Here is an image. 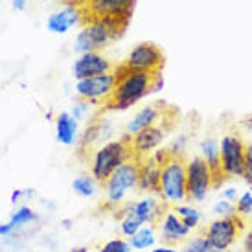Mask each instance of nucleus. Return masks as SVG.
<instances>
[{
  "label": "nucleus",
  "instance_id": "obj_1",
  "mask_svg": "<svg viewBox=\"0 0 252 252\" xmlns=\"http://www.w3.org/2000/svg\"><path fill=\"white\" fill-rule=\"evenodd\" d=\"M116 87L105 103H101L103 111H126L136 105L142 98L151 92H158L164 87V77L160 74H147L127 68L126 64L114 66Z\"/></svg>",
  "mask_w": 252,
  "mask_h": 252
},
{
  "label": "nucleus",
  "instance_id": "obj_2",
  "mask_svg": "<svg viewBox=\"0 0 252 252\" xmlns=\"http://www.w3.org/2000/svg\"><path fill=\"white\" fill-rule=\"evenodd\" d=\"M155 160L160 164V188L158 197L162 203L173 204L188 199L186 193V158L184 155H173L168 149H157Z\"/></svg>",
  "mask_w": 252,
  "mask_h": 252
},
{
  "label": "nucleus",
  "instance_id": "obj_3",
  "mask_svg": "<svg viewBox=\"0 0 252 252\" xmlns=\"http://www.w3.org/2000/svg\"><path fill=\"white\" fill-rule=\"evenodd\" d=\"M127 160H133L131 134H124L120 140L107 142L101 147L91 151V155H89L91 175L94 177V181L98 184H103Z\"/></svg>",
  "mask_w": 252,
  "mask_h": 252
},
{
  "label": "nucleus",
  "instance_id": "obj_4",
  "mask_svg": "<svg viewBox=\"0 0 252 252\" xmlns=\"http://www.w3.org/2000/svg\"><path fill=\"white\" fill-rule=\"evenodd\" d=\"M83 28L76 35V46L74 48L79 54L87 52H99L109 46L112 41H116L124 35V32L129 26V21L122 19H98V21L81 22Z\"/></svg>",
  "mask_w": 252,
  "mask_h": 252
},
{
  "label": "nucleus",
  "instance_id": "obj_5",
  "mask_svg": "<svg viewBox=\"0 0 252 252\" xmlns=\"http://www.w3.org/2000/svg\"><path fill=\"white\" fill-rule=\"evenodd\" d=\"M101 186L105 191L103 206L105 210L114 212L120 204H124L127 191L138 189V162L127 160L126 164H122Z\"/></svg>",
  "mask_w": 252,
  "mask_h": 252
},
{
  "label": "nucleus",
  "instance_id": "obj_6",
  "mask_svg": "<svg viewBox=\"0 0 252 252\" xmlns=\"http://www.w3.org/2000/svg\"><path fill=\"white\" fill-rule=\"evenodd\" d=\"M177 114L179 112L173 109V107H169L168 112L164 114V118L158 122V124H155V126L147 127L144 131L136 134H131V149H133V160L140 162L147 157H151V155L157 151V147L160 146L162 140L166 138V134L173 129L177 122Z\"/></svg>",
  "mask_w": 252,
  "mask_h": 252
},
{
  "label": "nucleus",
  "instance_id": "obj_7",
  "mask_svg": "<svg viewBox=\"0 0 252 252\" xmlns=\"http://www.w3.org/2000/svg\"><path fill=\"white\" fill-rule=\"evenodd\" d=\"M245 219L239 214L228 217H217L214 221L206 224L203 228L204 238L210 241V245L214 247L216 252H224L236 245V241L241 238V234L245 232Z\"/></svg>",
  "mask_w": 252,
  "mask_h": 252
},
{
  "label": "nucleus",
  "instance_id": "obj_8",
  "mask_svg": "<svg viewBox=\"0 0 252 252\" xmlns=\"http://www.w3.org/2000/svg\"><path fill=\"white\" fill-rule=\"evenodd\" d=\"M212 188L214 177L203 157H193L191 160H186V193L189 201H204Z\"/></svg>",
  "mask_w": 252,
  "mask_h": 252
},
{
  "label": "nucleus",
  "instance_id": "obj_9",
  "mask_svg": "<svg viewBox=\"0 0 252 252\" xmlns=\"http://www.w3.org/2000/svg\"><path fill=\"white\" fill-rule=\"evenodd\" d=\"M114 87H116V74L112 68L111 72L99 74V76L79 79L76 83V94L77 98L89 101L91 105H101L109 99Z\"/></svg>",
  "mask_w": 252,
  "mask_h": 252
},
{
  "label": "nucleus",
  "instance_id": "obj_10",
  "mask_svg": "<svg viewBox=\"0 0 252 252\" xmlns=\"http://www.w3.org/2000/svg\"><path fill=\"white\" fill-rule=\"evenodd\" d=\"M168 204L162 203V199L158 195H147L142 197L134 203H127V204H120L118 208L114 210V216L122 219L126 216H134L136 219H140L142 224H158L160 217L164 216V212L168 210L166 208Z\"/></svg>",
  "mask_w": 252,
  "mask_h": 252
},
{
  "label": "nucleus",
  "instance_id": "obj_11",
  "mask_svg": "<svg viewBox=\"0 0 252 252\" xmlns=\"http://www.w3.org/2000/svg\"><path fill=\"white\" fill-rule=\"evenodd\" d=\"M136 0H91L87 6L81 7L85 21H98V19H122L131 21Z\"/></svg>",
  "mask_w": 252,
  "mask_h": 252
},
{
  "label": "nucleus",
  "instance_id": "obj_12",
  "mask_svg": "<svg viewBox=\"0 0 252 252\" xmlns=\"http://www.w3.org/2000/svg\"><path fill=\"white\" fill-rule=\"evenodd\" d=\"M245 140L239 134L228 133L221 138L219 144V162L224 179L228 177H241L243 171V158H245Z\"/></svg>",
  "mask_w": 252,
  "mask_h": 252
},
{
  "label": "nucleus",
  "instance_id": "obj_13",
  "mask_svg": "<svg viewBox=\"0 0 252 252\" xmlns=\"http://www.w3.org/2000/svg\"><path fill=\"white\" fill-rule=\"evenodd\" d=\"M124 64L136 72L160 74L164 68V54L155 42H140L129 52Z\"/></svg>",
  "mask_w": 252,
  "mask_h": 252
},
{
  "label": "nucleus",
  "instance_id": "obj_14",
  "mask_svg": "<svg viewBox=\"0 0 252 252\" xmlns=\"http://www.w3.org/2000/svg\"><path fill=\"white\" fill-rule=\"evenodd\" d=\"M114 66L116 64H112L111 59H107L101 52H87L74 61L72 74H74V79L79 81L85 77H94L99 74H105V72H111Z\"/></svg>",
  "mask_w": 252,
  "mask_h": 252
},
{
  "label": "nucleus",
  "instance_id": "obj_15",
  "mask_svg": "<svg viewBox=\"0 0 252 252\" xmlns=\"http://www.w3.org/2000/svg\"><path fill=\"white\" fill-rule=\"evenodd\" d=\"M158 230H160L162 245H179L184 243L189 234V228L181 221V217L177 216L173 210H166L164 216L158 221Z\"/></svg>",
  "mask_w": 252,
  "mask_h": 252
},
{
  "label": "nucleus",
  "instance_id": "obj_16",
  "mask_svg": "<svg viewBox=\"0 0 252 252\" xmlns=\"http://www.w3.org/2000/svg\"><path fill=\"white\" fill-rule=\"evenodd\" d=\"M169 105L166 103H162V101H155L151 105H146L144 109L136 112L133 116V120L127 124V134H136L147 129V127L155 126V124H158L162 118H164V114L168 112Z\"/></svg>",
  "mask_w": 252,
  "mask_h": 252
},
{
  "label": "nucleus",
  "instance_id": "obj_17",
  "mask_svg": "<svg viewBox=\"0 0 252 252\" xmlns=\"http://www.w3.org/2000/svg\"><path fill=\"white\" fill-rule=\"evenodd\" d=\"M158 188H160V164L151 155L138 162V189L147 191L151 195H158Z\"/></svg>",
  "mask_w": 252,
  "mask_h": 252
},
{
  "label": "nucleus",
  "instance_id": "obj_18",
  "mask_svg": "<svg viewBox=\"0 0 252 252\" xmlns=\"http://www.w3.org/2000/svg\"><path fill=\"white\" fill-rule=\"evenodd\" d=\"M81 19H83V15H81L79 7L64 6L63 9L54 11V13L50 15L48 21H46V28H48V32L56 33V35H63L70 28L77 26L81 22Z\"/></svg>",
  "mask_w": 252,
  "mask_h": 252
},
{
  "label": "nucleus",
  "instance_id": "obj_19",
  "mask_svg": "<svg viewBox=\"0 0 252 252\" xmlns=\"http://www.w3.org/2000/svg\"><path fill=\"white\" fill-rule=\"evenodd\" d=\"M201 153H203L204 162L208 164V168L212 171V177H214V188H217L221 182H224L223 171H221V162H219V144H217L216 138H206L201 144Z\"/></svg>",
  "mask_w": 252,
  "mask_h": 252
},
{
  "label": "nucleus",
  "instance_id": "obj_20",
  "mask_svg": "<svg viewBox=\"0 0 252 252\" xmlns=\"http://www.w3.org/2000/svg\"><path fill=\"white\" fill-rule=\"evenodd\" d=\"M77 122L70 116V112H59L56 116V138L63 146H72L77 140Z\"/></svg>",
  "mask_w": 252,
  "mask_h": 252
},
{
  "label": "nucleus",
  "instance_id": "obj_21",
  "mask_svg": "<svg viewBox=\"0 0 252 252\" xmlns=\"http://www.w3.org/2000/svg\"><path fill=\"white\" fill-rule=\"evenodd\" d=\"M157 239L158 238H157L155 226L144 224L134 236L129 238V245H131V249H134V251H147V249H153L155 243H157Z\"/></svg>",
  "mask_w": 252,
  "mask_h": 252
},
{
  "label": "nucleus",
  "instance_id": "obj_22",
  "mask_svg": "<svg viewBox=\"0 0 252 252\" xmlns=\"http://www.w3.org/2000/svg\"><path fill=\"white\" fill-rule=\"evenodd\" d=\"M101 134H103V120L94 118V122L89 124V127L85 129V133L79 138V151L81 153L83 151H91V147L101 138Z\"/></svg>",
  "mask_w": 252,
  "mask_h": 252
},
{
  "label": "nucleus",
  "instance_id": "obj_23",
  "mask_svg": "<svg viewBox=\"0 0 252 252\" xmlns=\"http://www.w3.org/2000/svg\"><path fill=\"white\" fill-rule=\"evenodd\" d=\"M35 219H37L35 210L30 208V206H26V204H22V206H19V208L11 214V217H9L7 223L13 226V230H19V228H22V226H28L30 223H33Z\"/></svg>",
  "mask_w": 252,
  "mask_h": 252
},
{
  "label": "nucleus",
  "instance_id": "obj_24",
  "mask_svg": "<svg viewBox=\"0 0 252 252\" xmlns=\"http://www.w3.org/2000/svg\"><path fill=\"white\" fill-rule=\"evenodd\" d=\"M173 212L181 217V221L188 226L189 230L197 228L199 223H201V217H203V214L197 210L195 206H188V204H179V206L173 208Z\"/></svg>",
  "mask_w": 252,
  "mask_h": 252
},
{
  "label": "nucleus",
  "instance_id": "obj_25",
  "mask_svg": "<svg viewBox=\"0 0 252 252\" xmlns=\"http://www.w3.org/2000/svg\"><path fill=\"white\" fill-rule=\"evenodd\" d=\"M96 188H98V182L94 181L92 175H79L72 182V189H74L79 197H85V199H89V197L94 195V193H96Z\"/></svg>",
  "mask_w": 252,
  "mask_h": 252
},
{
  "label": "nucleus",
  "instance_id": "obj_26",
  "mask_svg": "<svg viewBox=\"0 0 252 252\" xmlns=\"http://www.w3.org/2000/svg\"><path fill=\"white\" fill-rule=\"evenodd\" d=\"M142 226V221L140 219H136L134 216H126L120 219V232L126 236V238H131V236H134L136 232L140 230Z\"/></svg>",
  "mask_w": 252,
  "mask_h": 252
},
{
  "label": "nucleus",
  "instance_id": "obj_27",
  "mask_svg": "<svg viewBox=\"0 0 252 252\" xmlns=\"http://www.w3.org/2000/svg\"><path fill=\"white\" fill-rule=\"evenodd\" d=\"M182 252H216V251L210 245V241L204 238L203 234H199L191 241H186V247H184Z\"/></svg>",
  "mask_w": 252,
  "mask_h": 252
},
{
  "label": "nucleus",
  "instance_id": "obj_28",
  "mask_svg": "<svg viewBox=\"0 0 252 252\" xmlns=\"http://www.w3.org/2000/svg\"><path fill=\"white\" fill-rule=\"evenodd\" d=\"M131 245H129V241L122 238H116V239H111V241H107L105 245L99 249V252H131Z\"/></svg>",
  "mask_w": 252,
  "mask_h": 252
},
{
  "label": "nucleus",
  "instance_id": "obj_29",
  "mask_svg": "<svg viewBox=\"0 0 252 252\" xmlns=\"http://www.w3.org/2000/svg\"><path fill=\"white\" fill-rule=\"evenodd\" d=\"M241 177L245 179V182L252 188V144L245 147V158H243V171Z\"/></svg>",
  "mask_w": 252,
  "mask_h": 252
},
{
  "label": "nucleus",
  "instance_id": "obj_30",
  "mask_svg": "<svg viewBox=\"0 0 252 252\" xmlns=\"http://www.w3.org/2000/svg\"><path fill=\"white\" fill-rule=\"evenodd\" d=\"M252 212V193L251 191H247L243 195L238 199V203H236V214L239 216H249Z\"/></svg>",
  "mask_w": 252,
  "mask_h": 252
},
{
  "label": "nucleus",
  "instance_id": "obj_31",
  "mask_svg": "<svg viewBox=\"0 0 252 252\" xmlns=\"http://www.w3.org/2000/svg\"><path fill=\"white\" fill-rule=\"evenodd\" d=\"M214 212H216L219 217H228V216H234L236 214V206L230 203V201H219V203H216V206H214Z\"/></svg>",
  "mask_w": 252,
  "mask_h": 252
},
{
  "label": "nucleus",
  "instance_id": "obj_32",
  "mask_svg": "<svg viewBox=\"0 0 252 252\" xmlns=\"http://www.w3.org/2000/svg\"><path fill=\"white\" fill-rule=\"evenodd\" d=\"M186 146H188V134H181V136H177L175 140L171 142V146L168 147V151L173 155H184Z\"/></svg>",
  "mask_w": 252,
  "mask_h": 252
},
{
  "label": "nucleus",
  "instance_id": "obj_33",
  "mask_svg": "<svg viewBox=\"0 0 252 252\" xmlns=\"http://www.w3.org/2000/svg\"><path fill=\"white\" fill-rule=\"evenodd\" d=\"M89 107H91V103H89V101L79 99L76 105H74V109H72L70 116L76 120V122H79V120H85V116L89 114Z\"/></svg>",
  "mask_w": 252,
  "mask_h": 252
},
{
  "label": "nucleus",
  "instance_id": "obj_34",
  "mask_svg": "<svg viewBox=\"0 0 252 252\" xmlns=\"http://www.w3.org/2000/svg\"><path fill=\"white\" fill-rule=\"evenodd\" d=\"M13 226L9 223H2L0 224V238H9L11 234H13Z\"/></svg>",
  "mask_w": 252,
  "mask_h": 252
},
{
  "label": "nucleus",
  "instance_id": "obj_35",
  "mask_svg": "<svg viewBox=\"0 0 252 252\" xmlns=\"http://www.w3.org/2000/svg\"><path fill=\"white\" fill-rule=\"evenodd\" d=\"M149 252H182L175 247H169V245H160V247H153V249H149Z\"/></svg>",
  "mask_w": 252,
  "mask_h": 252
},
{
  "label": "nucleus",
  "instance_id": "obj_36",
  "mask_svg": "<svg viewBox=\"0 0 252 252\" xmlns=\"http://www.w3.org/2000/svg\"><path fill=\"white\" fill-rule=\"evenodd\" d=\"M89 2H91V0H64V6H76L81 9V7L87 6Z\"/></svg>",
  "mask_w": 252,
  "mask_h": 252
},
{
  "label": "nucleus",
  "instance_id": "obj_37",
  "mask_svg": "<svg viewBox=\"0 0 252 252\" xmlns=\"http://www.w3.org/2000/svg\"><path fill=\"white\" fill-rule=\"evenodd\" d=\"M224 201H236V197H238V189L236 188H228L224 189Z\"/></svg>",
  "mask_w": 252,
  "mask_h": 252
},
{
  "label": "nucleus",
  "instance_id": "obj_38",
  "mask_svg": "<svg viewBox=\"0 0 252 252\" xmlns=\"http://www.w3.org/2000/svg\"><path fill=\"white\" fill-rule=\"evenodd\" d=\"M22 197H24V189H13V193H11V199H9V201H11L13 204H17Z\"/></svg>",
  "mask_w": 252,
  "mask_h": 252
},
{
  "label": "nucleus",
  "instance_id": "obj_39",
  "mask_svg": "<svg viewBox=\"0 0 252 252\" xmlns=\"http://www.w3.org/2000/svg\"><path fill=\"white\" fill-rule=\"evenodd\" d=\"M26 4H28V0H11V6H13V9H17V11L26 9Z\"/></svg>",
  "mask_w": 252,
  "mask_h": 252
},
{
  "label": "nucleus",
  "instance_id": "obj_40",
  "mask_svg": "<svg viewBox=\"0 0 252 252\" xmlns=\"http://www.w3.org/2000/svg\"><path fill=\"white\" fill-rule=\"evenodd\" d=\"M243 247H245V252H252V232H249V234L245 236Z\"/></svg>",
  "mask_w": 252,
  "mask_h": 252
},
{
  "label": "nucleus",
  "instance_id": "obj_41",
  "mask_svg": "<svg viewBox=\"0 0 252 252\" xmlns=\"http://www.w3.org/2000/svg\"><path fill=\"white\" fill-rule=\"evenodd\" d=\"M70 252H89V249L87 247H74Z\"/></svg>",
  "mask_w": 252,
  "mask_h": 252
},
{
  "label": "nucleus",
  "instance_id": "obj_42",
  "mask_svg": "<svg viewBox=\"0 0 252 252\" xmlns=\"http://www.w3.org/2000/svg\"><path fill=\"white\" fill-rule=\"evenodd\" d=\"M63 226H64V228H70V221H68V219H64V221H63Z\"/></svg>",
  "mask_w": 252,
  "mask_h": 252
},
{
  "label": "nucleus",
  "instance_id": "obj_43",
  "mask_svg": "<svg viewBox=\"0 0 252 252\" xmlns=\"http://www.w3.org/2000/svg\"><path fill=\"white\" fill-rule=\"evenodd\" d=\"M224 252H239V251H230V249H228V251H224Z\"/></svg>",
  "mask_w": 252,
  "mask_h": 252
},
{
  "label": "nucleus",
  "instance_id": "obj_44",
  "mask_svg": "<svg viewBox=\"0 0 252 252\" xmlns=\"http://www.w3.org/2000/svg\"><path fill=\"white\" fill-rule=\"evenodd\" d=\"M41 2H48V0H41Z\"/></svg>",
  "mask_w": 252,
  "mask_h": 252
}]
</instances>
